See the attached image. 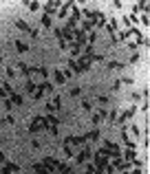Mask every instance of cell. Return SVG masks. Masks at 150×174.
<instances>
[{
    "mask_svg": "<svg viewBox=\"0 0 150 174\" xmlns=\"http://www.w3.org/2000/svg\"><path fill=\"white\" fill-rule=\"evenodd\" d=\"M86 174H95V167H88V170H86Z\"/></svg>",
    "mask_w": 150,
    "mask_h": 174,
    "instance_id": "9a60e30c",
    "label": "cell"
},
{
    "mask_svg": "<svg viewBox=\"0 0 150 174\" xmlns=\"http://www.w3.org/2000/svg\"><path fill=\"white\" fill-rule=\"evenodd\" d=\"M0 64H2V58H0Z\"/></svg>",
    "mask_w": 150,
    "mask_h": 174,
    "instance_id": "e0dca14e",
    "label": "cell"
},
{
    "mask_svg": "<svg viewBox=\"0 0 150 174\" xmlns=\"http://www.w3.org/2000/svg\"><path fill=\"white\" fill-rule=\"evenodd\" d=\"M16 24H18V26H20V29H25V31H29V33H31V26L27 24V22H22V20H18Z\"/></svg>",
    "mask_w": 150,
    "mask_h": 174,
    "instance_id": "8992f818",
    "label": "cell"
},
{
    "mask_svg": "<svg viewBox=\"0 0 150 174\" xmlns=\"http://www.w3.org/2000/svg\"><path fill=\"white\" fill-rule=\"evenodd\" d=\"M88 139H93V141H97V139H100V132H97V130H93V132L88 134Z\"/></svg>",
    "mask_w": 150,
    "mask_h": 174,
    "instance_id": "30bf717a",
    "label": "cell"
},
{
    "mask_svg": "<svg viewBox=\"0 0 150 174\" xmlns=\"http://www.w3.org/2000/svg\"><path fill=\"white\" fill-rule=\"evenodd\" d=\"M18 68H20V71H22V73H25V75H29V73H31V68L27 66V64H22V62L18 64Z\"/></svg>",
    "mask_w": 150,
    "mask_h": 174,
    "instance_id": "ba28073f",
    "label": "cell"
},
{
    "mask_svg": "<svg viewBox=\"0 0 150 174\" xmlns=\"http://www.w3.org/2000/svg\"><path fill=\"white\" fill-rule=\"evenodd\" d=\"M25 88H27V93H35V91H38V86H35L33 82H27V86H25Z\"/></svg>",
    "mask_w": 150,
    "mask_h": 174,
    "instance_id": "5b68a950",
    "label": "cell"
},
{
    "mask_svg": "<svg viewBox=\"0 0 150 174\" xmlns=\"http://www.w3.org/2000/svg\"><path fill=\"white\" fill-rule=\"evenodd\" d=\"M95 163H97V170H104V167L108 165V157L106 154H102V152H97V157H95Z\"/></svg>",
    "mask_w": 150,
    "mask_h": 174,
    "instance_id": "6da1fadb",
    "label": "cell"
},
{
    "mask_svg": "<svg viewBox=\"0 0 150 174\" xmlns=\"http://www.w3.org/2000/svg\"><path fill=\"white\" fill-rule=\"evenodd\" d=\"M40 7V5H38V2H29V9H31V11H35V9Z\"/></svg>",
    "mask_w": 150,
    "mask_h": 174,
    "instance_id": "5bb4252c",
    "label": "cell"
},
{
    "mask_svg": "<svg viewBox=\"0 0 150 174\" xmlns=\"http://www.w3.org/2000/svg\"><path fill=\"white\" fill-rule=\"evenodd\" d=\"M130 174H143V172H141V170H139V167H137V170H133V172H130Z\"/></svg>",
    "mask_w": 150,
    "mask_h": 174,
    "instance_id": "2e32d148",
    "label": "cell"
},
{
    "mask_svg": "<svg viewBox=\"0 0 150 174\" xmlns=\"http://www.w3.org/2000/svg\"><path fill=\"white\" fill-rule=\"evenodd\" d=\"M108 68H124V64H119V62H110Z\"/></svg>",
    "mask_w": 150,
    "mask_h": 174,
    "instance_id": "8fae6325",
    "label": "cell"
},
{
    "mask_svg": "<svg viewBox=\"0 0 150 174\" xmlns=\"http://www.w3.org/2000/svg\"><path fill=\"white\" fill-rule=\"evenodd\" d=\"M9 101H11V106H20V104H22V97H20V95H13V93H11Z\"/></svg>",
    "mask_w": 150,
    "mask_h": 174,
    "instance_id": "3957f363",
    "label": "cell"
},
{
    "mask_svg": "<svg viewBox=\"0 0 150 174\" xmlns=\"http://www.w3.org/2000/svg\"><path fill=\"white\" fill-rule=\"evenodd\" d=\"M55 79H58V84H64V75L60 73V71H55Z\"/></svg>",
    "mask_w": 150,
    "mask_h": 174,
    "instance_id": "9c48e42d",
    "label": "cell"
},
{
    "mask_svg": "<svg viewBox=\"0 0 150 174\" xmlns=\"http://www.w3.org/2000/svg\"><path fill=\"white\" fill-rule=\"evenodd\" d=\"M82 108L86 110V112H88V110H91V104H88V101H82Z\"/></svg>",
    "mask_w": 150,
    "mask_h": 174,
    "instance_id": "4fadbf2b",
    "label": "cell"
},
{
    "mask_svg": "<svg viewBox=\"0 0 150 174\" xmlns=\"http://www.w3.org/2000/svg\"><path fill=\"white\" fill-rule=\"evenodd\" d=\"M124 159H126V161H133V163H135V161H137V154H135V150H126Z\"/></svg>",
    "mask_w": 150,
    "mask_h": 174,
    "instance_id": "277c9868",
    "label": "cell"
},
{
    "mask_svg": "<svg viewBox=\"0 0 150 174\" xmlns=\"http://www.w3.org/2000/svg\"><path fill=\"white\" fill-rule=\"evenodd\" d=\"M16 46H18V51H22V53H25V51H29V46H27L25 42H20V40L16 42Z\"/></svg>",
    "mask_w": 150,
    "mask_h": 174,
    "instance_id": "52a82bcc",
    "label": "cell"
},
{
    "mask_svg": "<svg viewBox=\"0 0 150 174\" xmlns=\"http://www.w3.org/2000/svg\"><path fill=\"white\" fill-rule=\"evenodd\" d=\"M42 24H44V26H51V18L44 16V18H42Z\"/></svg>",
    "mask_w": 150,
    "mask_h": 174,
    "instance_id": "7c38bea8",
    "label": "cell"
},
{
    "mask_svg": "<svg viewBox=\"0 0 150 174\" xmlns=\"http://www.w3.org/2000/svg\"><path fill=\"white\" fill-rule=\"evenodd\" d=\"M75 159H77V163H84V161H88V159H91V150L84 146V148L77 152V157H75Z\"/></svg>",
    "mask_w": 150,
    "mask_h": 174,
    "instance_id": "7a4b0ae2",
    "label": "cell"
}]
</instances>
